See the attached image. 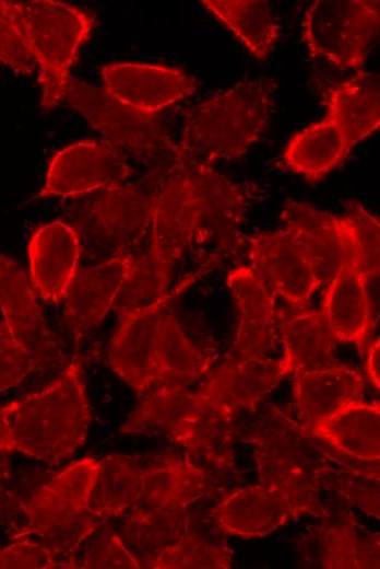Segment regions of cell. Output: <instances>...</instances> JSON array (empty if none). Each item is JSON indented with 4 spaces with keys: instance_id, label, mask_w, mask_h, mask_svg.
<instances>
[{
    "instance_id": "cell-38",
    "label": "cell",
    "mask_w": 380,
    "mask_h": 569,
    "mask_svg": "<svg viewBox=\"0 0 380 569\" xmlns=\"http://www.w3.org/2000/svg\"><path fill=\"white\" fill-rule=\"evenodd\" d=\"M57 558L43 543L31 541L27 536L14 537L10 545L0 549V569L55 568Z\"/></svg>"
},
{
    "instance_id": "cell-6",
    "label": "cell",
    "mask_w": 380,
    "mask_h": 569,
    "mask_svg": "<svg viewBox=\"0 0 380 569\" xmlns=\"http://www.w3.org/2000/svg\"><path fill=\"white\" fill-rule=\"evenodd\" d=\"M22 7L39 70L40 107L50 111L66 97L70 68L94 21L82 9L61 1L33 0Z\"/></svg>"
},
{
    "instance_id": "cell-5",
    "label": "cell",
    "mask_w": 380,
    "mask_h": 569,
    "mask_svg": "<svg viewBox=\"0 0 380 569\" xmlns=\"http://www.w3.org/2000/svg\"><path fill=\"white\" fill-rule=\"evenodd\" d=\"M124 161L159 165L178 158L175 144L155 115L139 112L110 96L103 86L70 78L66 97Z\"/></svg>"
},
{
    "instance_id": "cell-43",
    "label": "cell",
    "mask_w": 380,
    "mask_h": 569,
    "mask_svg": "<svg viewBox=\"0 0 380 569\" xmlns=\"http://www.w3.org/2000/svg\"><path fill=\"white\" fill-rule=\"evenodd\" d=\"M9 452L0 451V479H8L10 477Z\"/></svg>"
},
{
    "instance_id": "cell-20",
    "label": "cell",
    "mask_w": 380,
    "mask_h": 569,
    "mask_svg": "<svg viewBox=\"0 0 380 569\" xmlns=\"http://www.w3.org/2000/svg\"><path fill=\"white\" fill-rule=\"evenodd\" d=\"M285 376L280 360L270 357L224 361L209 372L198 392L233 417L251 410Z\"/></svg>"
},
{
    "instance_id": "cell-11",
    "label": "cell",
    "mask_w": 380,
    "mask_h": 569,
    "mask_svg": "<svg viewBox=\"0 0 380 569\" xmlns=\"http://www.w3.org/2000/svg\"><path fill=\"white\" fill-rule=\"evenodd\" d=\"M132 167L107 143L86 140L58 151L48 165L40 198L76 197L124 183Z\"/></svg>"
},
{
    "instance_id": "cell-2",
    "label": "cell",
    "mask_w": 380,
    "mask_h": 569,
    "mask_svg": "<svg viewBox=\"0 0 380 569\" xmlns=\"http://www.w3.org/2000/svg\"><path fill=\"white\" fill-rule=\"evenodd\" d=\"M275 89L271 79L242 80L190 108L177 144L179 156L209 165L242 155L269 125Z\"/></svg>"
},
{
    "instance_id": "cell-7",
    "label": "cell",
    "mask_w": 380,
    "mask_h": 569,
    "mask_svg": "<svg viewBox=\"0 0 380 569\" xmlns=\"http://www.w3.org/2000/svg\"><path fill=\"white\" fill-rule=\"evenodd\" d=\"M136 184H118L99 190L76 207L71 225L86 244L109 255L138 256L135 253L151 233L155 204Z\"/></svg>"
},
{
    "instance_id": "cell-19",
    "label": "cell",
    "mask_w": 380,
    "mask_h": 569,
    "mask_svg": "<svg viewBox=\"0 0 380 569\" xmlns=\"http://www.w3.org/2000/svg\"><path fill=\"white\" fill-rule=\"evenodd\" d=\"M320 310L337 341L355 344L363 353L375 311L368 278L358 265L355 240L339 272L326 284Z\"/></svg>"
},
{
    "instance_id": "cell-24",
    "label": "cell",
    "mask_w": 380,
    "mask_h": 569,
    "mask_svg": "<svg viewBox=\"0 0 380 569\" xmlns=\"http://www.w3.org/2000/svg\"><path fill=\"white\" fill-rule=\"evenodd\" d=\"M365 380L353 368L334 364L330 368L295 373L294 400L306 427L330 418L346 405L361 400Z\"/></svg>"
},
{
    "instance_id": "cell-16",
    "label": "cell",
    "mask_w": 380,
    "mask_h": 569,
    "mask_svg": "<svg viewBox=\"0 0 380 569\" xmlns=\"http://www.w3.org/2000/svg\"><path fill=\"white\" fill-rule=\"evenodd\" d=\"M281 219L298 237L319 288L326 286L339 272L354 243L347 218L293 201L284 207Z\"/></svg>"
},
{
    "instance_id": "cell-34",
    "label": "cell",
    "mask_w": 380,
    "mask_h": 569,
    "mask_svg": "<svg viewBox=\"0 0 380 569\" xmlns=\"http://www.w3.org/2000/svg\"><path fill=\"white\" fill-rule=\"evenodd\" d=\"M0 61L26 76L37 68L20 1L0 0Z\"/></svg>"
},
{
    "instance_id": "cell-41",
    "label": "cell",
    "mask_w": 380,
    "mask_h": 569,
    "mask_svg": "<svg viewBox=\"0 0 380 569\" xmlns=\"http://www.w3.org/2000/svg\"><path fill=\"white\" fill-rule=\"evenodd\" d=\"M366 371L377 391L380 386V344L379 338L366 347Z\"/></svg>"
},
{
    "instance_id": "cell-4",
    "label": "cell",
    "mask_w": 380,
    "mask_h": 569,
    "mask_svg": "<svg viewBox=\"0 0 380 569\" xmlns=\"http://www.w3.org/2000/svg\"><path fill=\"white\" fill-rule=\"evenodd\" d=\"M313 438L308 427L281 418L258 442L259 483L278 493L297 516L324 514L320 485L332 472L331 457Z\"/></svg>"
},
{
    "instance_id": "cell-42",
    "label": "cell",
    "mask_w": 380,
    "mask_h": 569,
    "mask_svg": "<svg viewBox=\"0 0 380 569\" xmlns=\"http://www.w3.org/2000/svg\"><path fill=\"white\" fill-rule=\"evenodd\" d=\"M0 451L15 452L13 434L4 406L0 407Z\"/></svg>"
},
{
    "instance_id": "cell-33",
    "label": "cell",
    "mask_w": 380,
    "mask_h": 569,
    "mask_svg": "<svg viewBox=\"0 0 380 569\" xmlns=\"http://www.w3.org/2000/svg\"><path fill=\"white\" fill-rule=\"evenodd\" d=\"M324 568H379V535L361 542L348 524L332 526L323 541Z\"/></svg>"
},
{
    "instance_id": "cell-8",
    "label": "cell",
    "mask_w": 380,
    "mask_h": 569,
    "mask_svg": "<svg viewBox=\"0 0 380 569\" xmlns=\"http://www.w3.org/2000/svg\"><path fill=\"white\" fill-rule=\"evenodd\" d=\"M379 1L317 0L307 9L302 38L312 57L359 68L379 31Z\"/></svg>"
},
{
    "instance_id": "cell-15",
    "label": "cell",
    "mask_w": 380,
    "mask_h": 569,
    "mask_svg": "<svg viewBox=\"0 0 380 569\" xmlns=\"http://www.w3.org/2000/svg\"><path fill=\"white\" fill-rule=\"evenodd\" d=\"M226 283L237 310L238 326L235 341L224 361L269 357L278 334L275 298L250 266L229 271Z\"/></svg>"
},
{
    "instance_id": "cell-40",
    "label": "cell",
    "mask_w": 380,
    "mask_h": 569,
    "mask_svg": "<svg viewBox=\"0 0 380 569\" xmlns=\"http://www.w3.org/2000/svg\"><path fill=\"white\" fill-rule=\"evenodd\" d=\"M340 489L359 508L379 516V469L348 471L341 479Z\"/></svg>"
},
{
    "instance_id": "cell-37",
    "label": "cell",
    "mask_w": 380,
    "mask_h": 569,
    "mask_svg": "<svg viewBox=\"0 0 380 569\" xmlns=\"http://www.w3.org/2000/svg\"><path fill=\"white\" fill-rule=\"evenodd\" d=\"M98 535L85 551L76 568L86 569H139V561L124 545L119 535L114 533L107 521L97 529Z\"/></svg>"
},
{
    "instance_id": "cell-27",
    "label": "cell",
    "mask_w": 380,
    "mask_h": 569,
    "mask_svg": "<svg viewBox=\"0 0 380 569\" xmlns=\"http://www.w3.org/2000/svg\"><path fill=\"white\" fill-rule=\"evenodd\" d=\"M328 116L337 125L352 149L380 125V78L359 72L328 93Z\"/></svg>"
},
{
    "instance_id": "cell-21",
    "label": "cell",
    "mask_w": 380,
    "mask_h": 569,
    "mask_svg": "<svg viewBox=\"0 0 380 569\" xmlns=\"http://www.w3.org/2000/svg\"><path fill=\"white\" fill-rule=\"evenodd\" d=\"M278 333L284 348L280 364L285 375L335 364L337 339L321 310H278Z\"/></svg>"
},
{
    "instance_id": "cell-26",
    "label": "cell",
    "mask_w": 380,
    "mask_h": 569,
    "mask_svg": "<svg viewBox=\"0 0 380 569\" xmlns=\"http://www.w3.org/2000/svg\"><path fill=\"white\" fill-rule=\"evenodd\" d=\"M309 430L317 439L343 455L361 462H376L380 458L378 402H353Z\"/></svg>"
},
{
    "instance_id": "cell-32",
    "label": "cell",
    "mask_w": 380,
    "mask_h": 569,
    "mask_svg": "<svg viewBox=\"0 0 380 569\" xmlns=\"http://www.w3.org/2000/svg\"><path fill=\"white\" fill-rule=\"evenodd\" d=\"M202 3L259 59H265L280 26L265 0H204Z\"/></svg>"
},
{
    "instance_id": "cell-14",
    "label": "cell",
    "mask_w": 380,
    "mask_h": 569,
    "mask_svg": "<svg viewBox=\"0 0 380 569\" xmlns=\"http://www.w3.org/2000/svg\"><path fill=\"white\" fill-rule=\"evenodd\" d=\"M214 409L211 402L187 386L161 388L142 396L120 431L164 436L188 450Z\"/></svg>"
},
{
    "instance_id": "cell-28",
    "label": "cell",
    "mask_w": 380,
    "mask_h": 569,
    "mask_svg": "<svg viewBox=\"0 0 380 569\" xmlns=\"http://www.w3.org/2000/svg\"><path fill=\"white\" fill-rule=\"evenodd\" d=\"M209 486L206 472L190 460L164 458L143 468V492L132 507L186 509L206 496Z\"/></svg>"
},
{
    "instance_id": "cell-18",
    "label": "cell",
    "mask_w": 380,
    "mask_h": 569,
    "mask_svg": "<svg viewBox=\"0 0 380 569\" xmlns=\"http://www.w3.org/2000/svg\"><path fill=\"white\" fill-rule=\"evenodd\" d=\"M81 244L76 231L60 220L39 227L28 243L29 278L48 303L64 301L79 272Z\"/></svg>"
},
{
    "instance_id": "cell-39",
    "label": "cell",
    "mask_w": 380,
    "mask_h": 569,
    "mask_svg": "<svg viewBox=\"0 0 380 569\" xmlns=\"http://www.w3.org/2000/svg\"><path fill=\"white\" fill-rule=\"evenodd\" d=\"M33 367L7 323L0 322V394L17 385Z\"/></svg>"
},
{
    "instance_id": "cell-31",
    "label": "cell",
    "mask_w": 380,
    "mask_h": 569,
    "mask_svg": "<svg viewBox=\"0 0 380 569\" xmlns=\"http://www.w3.org/2000/svg\"><path fill=\"white\" fill-rule=\"evenodd\" d=\"M143 492V468L123 454L98 460L90 495V510L103 521L119 516L131 508Z\"/></svg>"
},
{
    "instance_id": "cell-36",
    "label": "cell",
    "mask_w": 380,
    "mask_h": 569,
    "mask_svg": "<svg viewBox=\"0 0 380 569\" xmlns=\"http://www.w3.org/2000/svg\"><path fill=\"white\" fill-rule=\"evenodd\" d=\"M344 216L352 227L360 269L369 280H378L380 262L379 220L357 201H347Z\"/></svg>"
},
{
    "instance_id": "cell-25",
    "label": "cell",
    "mask_w": 380,
    "mask_h": 569,
    "mask_svg": "<svg viewBox=\"0 0 380 569\" xmlns=\"http://www.w3.org/2000/svg\"><path fill=\"white\" fill-rule=\"evenodd\" d=\"M211 364L212 359L186 337L176 316L166 307L154 337L150 393L166 387L188 386L209 373Z\"/></svg>"
},
{
    "instance_id": "cell-13",
    "label": "cell",
    "mask_w": 380,
    "mask_h": 569,
    "mask_svg": "<svg viewBox=\"0 0 380 569\" xmlns=\"http://www.w3.org/2000/svg\"><path fill=\"white\" fill-rule=\"evenodd\" d=\"M103 88L118 102L155 115L195 91V80L179 68L112 62L102 68Z\"/></svg>"
},
{
    "instance_id": "cell-9",
    "label": "cell",
    "mask_w": 380,
    "mask_h": 569,
    "mask_svg": "<svg viewBox=\"0 0 380 569\" xmlns=\"http://www.w3.org/2000/svg\"><path fill=\"white\" fill-rule=\"evenodd\" d=\"M200 214L192 162L179 156L156 189L150 245L144 253L171 274L197 237Z\"/></svg>"
},
{
    "instance_id": "cell-12",
    "label": "cell",
    "mask_w": 380,
    "mask_h": 569,
    "mask_svg": "<svg viewBox=\"0 0 380 569\" xmlns=\"http://www.w3.org/2000/svg\"><path fill=\"white\" fill-rule=\"evenodd\" d=\"M0 310L13 337L27 353L33 370L59 364L61 350L48 328L25 272L0 255Z\"/></svg>"
},
{
    "instance_id": "cell-22",
    "label": "cell",
    "mask_w": 380,
    "mask_h": 569,
    "mask_svg": "<svg viewBox=\"0 0 380 569\" xmlns=\"http://www.w3.org/2000/svg\"><path fill=\"white\" fill-rule=\"evenodd\" d=\"M171 295L119 321L109 345V363L114 372L141 397L152 387V351L158 321Z\"/></svg>"
},
{
    "instance_id": "cell-17",
    "label": "cell",
    "mask_w": 380,
    "mask_h": 569,
    "mask_svg": "<svg viewBox=\"0 0 380 569\" xmlns=\"http://www.w3.org/2000/svg\"><path fill=\"white\" fill-rule=\"evenodd\" d=\"M135 256H116L76 274L64 298L63 323L74 338L96 328L110 309Z\"/></svg>"
},
{
    "instance_id": "cell-10",
    "label": "cell",
    "mask_w": 380,
    "mask_h": 569,
    "mask_svg": "<svg viewBox=\"0 0 380 569\" xmlns=\"http://www.w3.org/2000/svg\"><path fill=\"white\" fill-rule=\"evenodd\" d=\"M249 260L266 290L290 309L306 307L319 289L298 237L284 224L249 241Z\"/></svg>"
},
{
    "instance_id": "cell-1",
    "label": "cell",
    "mask_w": 380,
    "mask_h": 569,
    "mask_svg": "<svg viewBox=\"0 0 380 569\" xmlns=\"http://www.w3.org/2000/svg\"><path fill=\"white\" fill-rule=\"evenodd\" d=\"M15 452L58 464L85 444L92 421L78 358L40 391L4 405Z\"/></svg>"
},
{
    "instance_id": "cell-3",
    "label": "cell",
    "mask_w": 380,
    "mask_h": 569,
    "mask_svg": "<svg viewBox=\"0 0 380 569\" xmlns=\"http://www.w3.org/2000/svg\"><path fill=\"white\" fill-rule=\"evenodd\" d=\"M98 460L71 462L22 503L27 524L14 536L36 535L57 557L76 568L75 556L84 541L104 522L90 510V495Z\"/></svg>"
},
{
    "instance_id": "cell-30",
    "label": "cell",
    "mask_w": 380,
    "mask_h": 569,
    "mask_svg": "<svg viewBox=\"0 0 380 569\" xmlns=\"http://www.w3.org/2000/svg\"><path fill=\"white\" fill-rule=\"evenodd\" d=\"M188 526L183 508L132 507L119 536L141 568H149L159 555L181 538Z\"/></svg>"
},
{
    "instance_id": "cell-23",
    "label": "cell",
    "mask_w": 380,
    "mask_h": 569,
    "mask_svg": "<svg viewBox=\"0 0 380 569\" xmlns=\"http://www.w3.org/2000/svg\"><path fill=\"white\" fill-rule=\"evenodd\" d=\"M210 515L221 530L244 538L266 536L297 516L278 493L260 483L229 493Z\"/></svg>"
},
{
    "instance_id": "cell-29",
    "label": "cell",
    "mask_w": 380,
    "mask_h": 569,
    "mask_svg": "<svg viewBox=\"0 0 380 569\" xmlns=\"http://www.w3.org/2000/svg\"><path fill=\"white\" fill-rule=\"evenodd\" d=\"M349 151L345 136L326 115L290 138L282 155V166L314 183L335 169Z\"/></svg>"
},
{
    "instance_id": "cell-35",
    "label": "cell",
    "mask_w": 380,
    "mask_h": 569,
    "mask_svg": "<svg viewBox=\"0 0 380 569\" xmlns=\"http://www.w3.org/2000/svg\"><path fill=\"white\" fill-rule=\"evenodd\" d=\"M230 560L225 547L211 544L191 532L189 526L181 538L159 555L151 569H225Z\"/></svg>"
}]
</instances>
